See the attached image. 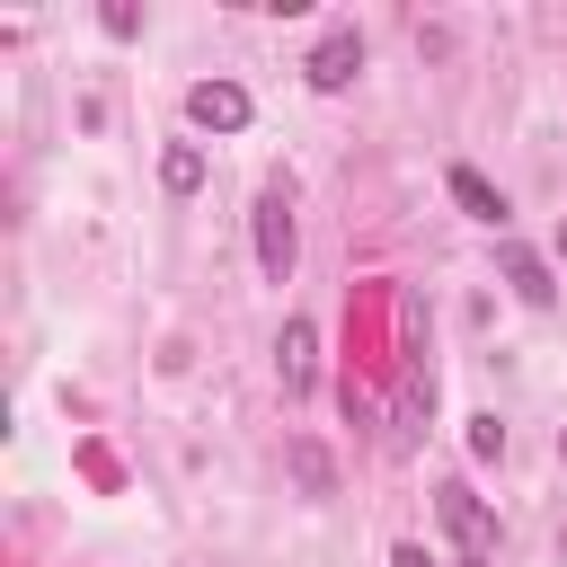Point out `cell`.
<instances>
[{
	"label": "cell",
	"mask_w": 567,
	"mask_h": 567,
	"mask_svg": "<svg viewBox=\"0 0 567 567\" xmlns=\"http://www.w3.org/2000/svg\"><path fill=\"white\" fill-rule=\"evenodd\" d=\"M159 186H168V195H195V186H204V151H195V142H168V151H159Z\"/></svg>",
	"instance_id": "cell-9"
},
{
	"label": "cell",
	"mask_w": 567,
	"mask_h": 567,
	"mask_svg": "<svg viewBox=\"0 0 567 567\" xmlns=\"http://www.w3.org/2000/svg\"><path fill=\"white\" fill-rule=\"evenodd\" d=\"M248 221H257V266H266V284H284V275H292V248H301V239H292V204H284V186H266Z\"/></svg>",
	"instance_id": "cell-2"
},
{
	"label": "cell",
	"mask_w": 567,
	"mask_h": 567,
	"mask_svg": "<svg viewBox=\"0 0 567 567\" xmlns=\"http://www.w3.org/2000/svg\"><path fill=\"white\" fill-rule=\"evenodd\" d=\"M186 124L195 133H248V89L239 80H195L186 89Z\"/></svg>",
	"instance_id": "cell-3"
},
{
	"label": "cell",
	"mask_w": 567,
	"mask_h": 567,
	"mask_svg": "<svg viewBox=\"0 0 567 567\" xmlns=\"http://www.w3.org/2000/svg\"><path fill=\"white\" fill-rule=\"evenodd\" d=\"M390 567H434V558H425L416 540H399V549H390Z\"/></svg>",
	"instance_id": "cell-11"
},
{
	"label": "cell",
	"mask_w": 567,
	"mask_h": 567,
	"mask_svg": "<svg viewBox=\"0 0 567 567\" xmlns=\"http://www.w3.org/2000/svg\"><path fill=\"white\" fill-rule=\"evenodd\" d=\"M443 186H452V204H461L470 221H487V230L505 221V195H496V186H487V177H478L470 159H452V177H443Z\"/></svg>",
	"instance_id": "cell-7"
},
{
	"label": "cell",
	"mask_w": 567,
	"mask_h": 567,
	"mask_svg": "<svg viewBox=\"0 0 567 567\" xmlns=\"http://www.w3.org/2000/svg\"><path fill=\"white\" fill-rule=\"evenodd\" d=\"M558 257H567V221H558Z\"/></svg>",
	"instance_id": "cell-12"
},
{
	"label": "cell",
	"mask_w": 567,
	"mask_h": 567,
	"mask_svg": "<svg viewBox=\"0 0 567 567\" xmlns=\"http://www.w3.org/2000/svg\"><path fill=\"white\" fill-rule=\"evenodd\" d=\"M275 363H284V390H292V399H310V381H319V328H310V319H284Z\"/></svg>",
	"instance_id": "cell-5"
},
{
	"label": "cell",
	"mask_w": 567,
	"mask_h": 567,
	"mask_svg": "<svg viewBox=\"0 0 567 567\" xmlns=\"http://www.w3.org/2000/svg\"><path fill=\"white\" fill-rule=\"evenodd\" d=\"M505 284H514L532 310H549V301H558V284H549V266H540L532 248H505Z\"/></svg>",
	"instance_id": "cell-8"
},
{
	"label": "cell",
	"mask_w": 567,
	"mask_h": 567,
	"mask_svg": "<svg viewBox=\"0 0 567 567\" xmlns=\"http://www.w3.org/2000/svg\"><path fill=\"white\" fill-rule=\"evenodd\" d=\"M470 452L496 461V452H505V425H496V416H470Z\"/></svg>",
	"instance_id": "cell-10"
},
{
	"label": "cell",
	"mask_w": 567,
	"mask_h": 567,
	"mask_svg": "<svg viewBox=\"0 0 567 567\" xmlns=\"http://www.w3.org/2000/svg\"><path fill=\"white\" fill-rule=\"evenodd\" d=\"M284 461H292V487H301V496H337V461H328V443H319V434H292V443H284Z\"/></svg>",
	"instance_id": "cell-6"
},
{
	"label": "cell",
	"mask_w": 567,
	"mask_h": 567,
	"mask_svg": "<svg viewBox=\"0 0 567 567\" xmlns=\"http://www.w3.org/2000/svg\"><path fill=\"white\" fill-rule=\"evenodd\" d=\"M301 71H310V89H328V97H337V89H354V71H363V35H354V27H328V35L310 44V62H301Z\"/></svg>",
	"instance_id": "cell-4"
},
{
	"label": "cell",
	"mask_w": 567,
	"mask_h": 567,
	"mask_svg": "<svg viewBox=\"0 0 567 567\" xmlns=\"http://www.w3.org/2000/svg\"><path fill=\"white\" fill-rule=\"evenodd\" d=\"M434 514H443L452 549H461L470 567H487V549H496V514L478 505V487H470V478H443V487H434Z\"/></svg>",
	"instance_id": "cell-1"
}]
</instances>
